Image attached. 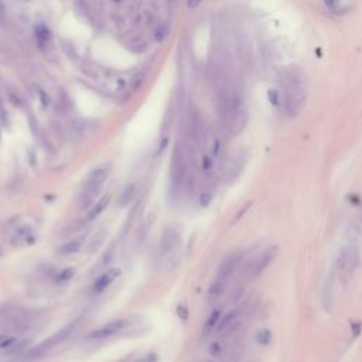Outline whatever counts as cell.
Instances as JSON below:
<instances>
[{
    "label": "cell",
    "mask_w": 362,
    "mask_h": 362,
    "mask_svg": "<svg viewBox=\"0 0 362 362\" xmlns=\"http://www.w3.org/2000/svg\"><path fill=\"white\" fill-rule=\"evenodd\" d=\"M283 102H282V109L290 116H294L301 105L306 99V82H304V75L297 68L290 70L285 74L283 79Z\"/></svg>",
    "instance_id": "cell-1"
},
{
    "label": "cell",
    "mask_w": 362,
    "mask_h": 362,
    "mask_svg": "<svg viewBox=\"0 0 362 362\" xmlns=\"http://www.w3.org/2000/svg\"><path fill=\"white\" fill-rule=\"evenodd\" d=\"M78 325V323L75 321V323H71V324L65 325L64 328H61L60 331H57L56 334H53V337H50L48 340L46 341H43L41 344H38L37 347H34V348H31L30 351L27 353V358H37V357H41V355H44L47 354L50 350H53L54 347H57L58 344L64 343L65 340L70 337V335L72 334L75 331V327Z\"/></svg>",
    "instance_id": "cell-2"
},
{
    "label": "cell",
    "mask_w": 362,
    "mask_h": 362,
    "mask_svg": "<svg viewBox=\"0 0 362 362\" xmlns=\"http://www.w3.org/2000/svg\"><path fill=\"white\" fill-rule=\"evenodd\" d=\"M129 324V320H126V318L113 320L111 323L101 325L99 328L91 331L88 334V340H106V338H111L113 335L119 334L121 331H123Z\"/></svg>",
    "instance_id": "cell-3"
},
{
    "label": "cell",
    "mask_w": 362,
    "mask_h": 362,
    "mask_svg": "<svg viewBox=\"0 0 362 362\" xmlns=\"http://www.w3.org/2000/svg\"><path fill=\"white\" fill-rule=\"evenodd\" d=\"M105 178H106V170H103V168L95 170L92 174L89 176L86 184H85V191L82 193V205L84 207L89 204V203H92L93 197L99 191V188L103 184Z\"/></svg>",
    "instance_id": "cell-4"
},
{
    "label": "cell",
    "mask_w": 362,
    "mask_h": 362,
    "mask_svg": "<svg viewBox=\"0 0 362 362\" xmlns=\"http://www.w3.org/2000/svg\"><path fill=\"white\" fill-rule=\"evenodd\" d=\"M358 263V251L354 245H345L341 248L337 258V268L343 273H350L353 272L354 268Z\"/></svg>",
    "instance_id": "cell-5"
},
{
    "label": "cell",
    "mask_w": 362,
    "mask_h": 362,
    "mask_svg": "<svg viewBox=\"0 0 362 362\" xmlns=\"http://www.w3.org/2000/svg\"><path fill=\"white\" fill-rule=\"evenodd\" d=\"M119 276H121V269H119V268L108 269L105 273H102L99 278L96 279V282L93 283L92 286V291L95 294H101V293H103L106 289L109 288L112 283L119 278Z\"/></svg>",
    "instance_id": "cell-6"
},
{
    "label": "cell",
    "mask_w": 362,
    "mask_h": 362,
    "mask_svg": "<svg viewBox=\"0 0 362 362\" xmlns=\"http://www.w3.org/2000/svg\"><path fill=\"white\" fill-rule=\"evenodd\" d=\"M278 256V249L276 248H269L260 255L258 259L255 260V265L252 268V276H258L260 273H263V270H266L272 265V262L276 259Z\"/></svg>",
    "instance_id": "cell-7"
},
{
    "label": "cell",
    "mask_w": 362,
    "mask_h": 362,
    "mask_svg": "<svg viewBox=\"0 0 362 362\" xmlns=\"http://www.w3.org/2000/svg\"><path fill=\"white\" fill-rule=\"evenodd\" d=\"M239 259H241V255H238V253H232V255L226 256L222 260V263L219 265V268H218V279L228 280L229 276L236 269V266L239 263Z\"/></svg>",
    "instance_id": "cell-8"
},
{
    "label": "cell",
    "mask_w": 362,
    "mask_h": 362,
    "mask_svg": "<svg viewBox=\"0 0 362 362\" xmlns=\"http://www.w3.org/2000/svg\"><path fill=\"white\" fill-rule=\"evenodd\" d=\"M178 242H180V235H178V232H177L176 229L168 228L163 233V238H161V242H160V252L166 255L171 249H174V246H176Z\"/></svg>",
    "instance_id": "cell-9"
},
{
    "label": "cell",
    "mask_w": 362,
    "mask_h": 362,
    "mask_svg": "<svg viewBox=\"0 0 362 362\" xmlns=\"http://www.w3.org/2000/svg\"><path fill=\"white\" fill-rule=\"evenodd\" d=\"M111 203V195H103L99 201H96V204H93V207L89 210L88 215L85 217V222H91L93 219H96L101 214L108 208V205Z\"/></svg>",
    "instance_id": "cell-10"
},
{
    "label": "cell",
    "mask_w": 362,
    "mask_h": 362,
    "mask_svg": "<svg viewBox=\"0 0 362 362\" xmlns=\"http://www.w3.org/2000/svg\"><path fill=\"white\" fill-rule=\"evenodd\" d=\"M219 320H221V310L217 308L210 314V317L205 321L204 327H203V337H208L210 334H213L214 331L217 330V327H218Z\"/></svg>",
    "instance_id": "cell-11"
},
{
    "label": "cell",
    "mask_w": 362,
    "mask_h": 362,
    "mask_svg": "<svg viewBox=\"0 0 362 362\" xmlns=\"http://www.w3.org/2000/svg\"><path fill=\"white\" fill-rule=\"evenodd\" d=\"M225 289H226V280L217 278V280L214 282L210 290H208V300L217 301L225 293Z\"/></svg>",
    "instance_id": "cell-12"
},
{
    "label": "cell",
    "mask_w": 362,
    "mask_h": 362,
    "mask_svg": "<svg viewBox=\"0 0 362 362\" xmlns=\"http://www.w3.org/2000/svg\"><path fill=\"white\" fill-rule=\"evenodd\" d=\"M236 318H238V311H229L228 314H225L223 317H221L219 323H218V327H217V333L218 334H222L225 331H228L229 328H232V325L236 323Z\"/></svg>",
    "instance_id": "cell-13"
},
{
    "label": "cell",
    "mask_w": 362,
    "mask_h": 362,
    "mask_svg": "<svg viewBox=\"0 0 362 362\" xmlns=\"http://www.w3.org/2000/svg\"><path fill=\"white\" fill-rule=\"evenodd\" d=\"M324 6L334 14H345L353 9V4L350 1H325Z\"/></svg>",
    "instance_id": "cell-14"
},
{
    "label": "cell",
    "mask_w": 362,
    "mask_h": 362,
    "mask_svg": "<svg viewBox=\"0 0 362 362\" xmlns=\"http://www.w3.org/2000/svg\"><path fill=\"white\" fill-rule=\"evenodd\" d=\"M135 195H136V188H135V186H133V184H128V186L122 190L121 195H119V204H121L122 207L129 205L130 203L133 201Z\"/></svg>",
    "instance_id": "cell-15"
},
{
    "label": "cell",
    "mask_w": 362,
    "mask_h": 362,
    "mask_svg": "<svg viewBox=\"0 0 362 362\" xmlns=\"http://www.w3.org/2000/svg\"><path fill=\"white\" fill-rule=\"evenodd\" d=\"M82 246V239H72V241H68L64 243L61 248H60V253L61 255H72L81 249Z\"/></svg>",
    "instance_id": "cell-16"
},
{
    "label": "cell",
    "mask_w": 362,
    "mask_h": 362,
    "mask_svg": "<svg viewBox=\"0 0 362 362\" xmlns=\"http://www.w3.org/2000/svg\"><path fill=\"white\" fill-rule=\"evenodd\" d=\"M17 343V335L3 333L0 334V350H10Z\"/></svg>",
    "instance_id": "cell-17"
},
{
    "label": "cell",
    "mask_w": 362,
    "mask_h": 362,
    "mask_svg": "<svg viewBox=\"0 0 362 362\" xmlns=\"http://www.w3.org/2000/svg\"><path fill=\"white\" fill-rule=\"evenodd\" d=\"M208 353L211 354L213 357H215V358L222 357L223 353H225V344L222 341H214L210 345V348H208Z\"/></svg>",
    "instance_id": "cell-18"
},
{
    "label": "cell",
    "mask_w": 362,
    "mask_h": 362,
    "mask_svg": "<svg viewBox=\"0 0 362 362\" xmlns=\"http://www.w3.org/2000/svg\"><path fill=\"white\" fill-rule=\"evenodd\" d=\"M75 275V269L74 268H67V269L61 270L58 275H57L56 282L57 283H64V282H68L71 279L74 278Z\"/></svg>",
    "instance_id": "cell-19"
},
{
    "label": "cell",
    "mask_w": 362,
    "mask_h": 362,
    "mask_svg": "<svg viewBox=\"0 0 362 362\" xmlns=\"http://www.w3.org/2000/svg\"><path fill=\"white\" fill-rule=\"evenodd\" d=\"M256 340L262 345H269V343L272 341V334H270L269 330H262L256 335Z\"/></svg>",
    "instance_id": "cell-20"
},
{
    "label": "cell",
    "mask_w": 362,
    "mask_h": 362,
    "mask_svg": "<svg viewBox=\"0 0 362 362\" xmlns=\"http://www.w3.org/2000/svg\"><path fill=\"white\" fill-rule=\"evenodd\" d=\"M198 201H200V205L201 207H207L213 201V193L211 191H203L200 197H198Z\"/></svg>",
    "instance_id": "cell-21"
},
{
    "label": "cell",
    "mask_w": 362,
    "mask_h": 362,
    "mask_svg": "<svg viewBox=\"0 0 362 362\" xmlns=\"http://www.w3.org/2000/svg\"><path fill=\"white\" fill-rule=\"evenodd\" d=\"M143 79H145V74H142V72H139V74H136L132 79H130V84H132V88L133 89H138L139 88L140 85L143 84Z\"/></svg>",
    "instance_id": "cell-22"
},
{
    "label": "cell",
    "mask_w": 362,
    "mask_h": 362,
    "mask_svg": "<svg viewBox=\"0 0 362 362\" xmlns=\"http://www.w3.org/2000/svg\"><path fill=\"white\" fill-rule=\"evenodd\" d=\"M135 362H158V355L157 354L150 353L147 354V355H145V357L139 358V360H136Z\"/></svg>",
    "instance_id": "cell-23"
},
{
    "label": "cell",
    "mask_w": 362,
    "mask_h": 362,
    "mask_svg": "<svg viewBox=\"0 0 362 362\" xmlns=\"http://www.w3.org/2000/svg\"><path fill=\"white\" fill-rule=\"evenodd\" d=\"M214 166V158L211 156H205L203 158V168H204L205 171H210Z\"/></svg>",
    "instance_id": "cell-24"
},
{
    "label": "cell",
    "mask_w": 362,
    "mask_h": 362,
    "mask_svg": "<svg viewBox=\"0 0 362 362\" xmlns=\"http://www.w3.org/2000/svg\"><path fill=\"white\" fill-rule=\"evenodd\" d=\"M177 314L180 316L181 320H186L187 317H188V310H187L184 306H180L178 307V310H177Z\"/></svg>",
    "instance_id": "cell-25"
},
{
    "label": "cell",
    "mask_w": 362,
    "mask_h": 362,
    "mask_svg": "<svg viewBox=\"0 0 362 362\" xmlns=\"http://www.w3.org/2000/svg\"><path fill=\"white\" fill-rule=\"evenodd\" d=\"M188 6H190V7H195V6H200V3H198V1H195V3H188Z\"/></svg>",
    "instance_id": "cell-26"
},
{
    "label": "cell",
    "mask_w": 362,
    "mask_h": 362,
    "mask_svg": "<svg viewBox=\"0 0 362 362\" xmlns=\"http://www.w3.org/2000/svg\"><path fill=\"white\" fill-rule=\"evenodd\" d=\"M129 361H130V357H126V358H123V360L119 362H129Z\"/></svg>",
    "instance_id": "cell-27"
}]
</instances>
